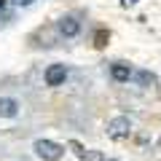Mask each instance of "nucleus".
I'll use <instances>...</instances> for the list:
<instances>
[{
  "instance_id": "obj_4",
  "label": "nucleus",
  "mask_w": 161,
  "mask_h": 161,
  "mask_svg": "<svg viewBox=\"0 0 161 161\" xmlns=\"http://www.w3.org/2000/svg\"><path fill=\"white\" fill-rule=\"evenodd\" d=\"M57 30H59L62 38H78L80 35V22H78V16H73V14H64V16L57 22Z\"/></svg>"
},
{
  "instance_id": "obj_14",
  "label": "nucleus",
  "mask_w": 161,
  "mask_h": 161,
  "mask_svg": "<svg viewBox=\"0 0 161 161\" xmlns=\"http://www.w3.org/2000/svg\"><path fill=\"white\" fill-rule=\"evenodd\" d=\"M105 161H118V158H105Z\"/></svg>"
},
{
  "instance_id": "obj_13",
  "label": "nucleus",
  "mask_w": 161,
  "mask_h": 161,
  "mask_svg": "<svg viewBox=\"0 0 161 161\" xmlns=\"http://www.w3.org/2000/svg\"><path fill=\"white\" fill-rule=\"evenodd\" d=\"M137 3H140V0H126V6H137Z\"/></svg>"
},
{
  "instance_id": "obj_7",
  "label": "nucleus",
  "mask_w": 161,
  "mask_h": 161,
  "mask_svg": "<svg viewBox=\"0 0 161 161\" xmlns=\"http://www.w3.org/2000/svg\"><path fill=\"white\" fill-rule=\"evenodd\" d=\"M134 83L137 86H150V83H156V75L153 73H148V70H134Z\"/></svg>"
},
{
  "instance_id": "obj_11",
  "label": "nucleus",
  "mask_w": 161,
  "mask_h": 161,
  "mask_svg": "<svg viewBox=\"0 0 161 161\" xmlns=\"http://www.w3.org/2000/svg\"><path fill=\"white\" fill-rule=\"evenodd\" d=\"M32 3H35V0H11V6H14V8H30Z\"/></svg>"
},
{
  "instance_id": "obj_1",
  "label": "nucleus",
  "mask_w": 161,
  "mask_h": 161,
  "mask_svg": "<svg viewBox=\"0 0 161 161\" xmlns=\"http://www.w3.org/2000/svg\"><path fill=\"white\" fill-rule=\"evenodd\" d=\"M105 132H108V137L113 140V142H121V140H126L129 134H132V118H129V115H113V118L108 121Z\"/></svg>"
},
{
  "instance_id": "obj_6",
  "label": "nucleus",
  "mask_w": 161,
  "mask_h": 161,
  "mask_svg": "<svg viewBox=\"0 0 161 161\" xmlns=\"http://www.w3.org/2000/svg\"><path fill=\"white\" fill-rule=\"evenodd\" d=\"M22 113V102L16 97H0V118H16Z\"/></svg>"
},
{
  "instance_id": "obj_3",
  "label": "nucleus",
  "mask_w": 161,
  "mask_h": 161,
  "mask_svg": "<svg viewBox=\"0 0 161 161\" xmlns=\"http://www.w3.org/2000/svg\"><path fill=\"white\" fill-rule=\"evenodd\" d=\"M67 75H70L67 64L54 62V64H48V67H46V73H43V80H46V86H48V89H59V86H64Z\"/></svg>"
},
{
  "instance_id": "obj_2",
  "label": "nucleus",
  "mask_w": 161,
  "mask_h": 161,
  "mask_svg": "<svg viewBox=\"0 0 161 161\" xmlns=\"http://www.w3.org/2000/svg\"><path fill=\"white\" fill-rule=\"evenodd\" d=\"M32 150H35V156L43 158V161H59L64 156V145L54 142V140H43V137L32 142Z\"/></svg>"
},
{
  "instance_id": "obj_8",
  "label": "nucleus",
  "mask_w": 161,
  "mask_h": 161,
  "mask_svg": "<svg viewBox=\"0 0 161 161\" xmlns=\"http://www.w3.org/2000/svg\"><path fill=\"white\" fill-rule=\"evenodd\" d=\"M108 40H110V30H105V27H99L97 32H94V38H92V43H94V48H105V46H108Z\"/></svg>"
},
{
  "instance_id": "obj_9",
  "label": "nucleus",
  "mask_w": 161,
  "mask_h": 161,
  "mask_svg": "<svg viewBox=\"0 0 161 161\" xmlns=\"http://www.w3.org/2000/svg\"><path fill=\"white\" fill-rule=\"evenodd\" d=\"M67 148L73 150V153L78 156V158H83V156H86V148H83V145L78 142V140H70V142H67Z\"/></svg>"
},
{
  "instance_id": "obj_10",
  "label": "nucleus",
  "mask_w": 161,
  "mask_h": 161,
  "mask_svg": "<svg viewBox=\"0 0 161 161\" xmlns=\"http://www.w3.org/2000/svg\"><path fill=\"white\" fill-rule=\"evenodd\" d=\"M80 161H105V158H102V153H99V150H86V156H83Z\"/></svg>"
},
{
  "instance_id": "obj_12",
  "label": "nucleus",
  "mask_w": 161,
  "mask_h": 161,
  "mask_svg": "<svg viewBox=\"0 0 161 161\" xmlns=\"http://www.w3.org/2000/svg\"><path fill=\"white\" fill-rule=\"evenodd\" d=\"M8 3H11V0H0V11H3V8H6Z\"/></svg>"
},
{
  "instance_id": "obj_5",
  "label": "nucleus",
  "mask_w": 161,
  "mask_h": 161,
  "mask_svg": "<svg viewBox=\"0 0 161 161\" xmlns=\"http://www.w3.org/2000/svg\"><path fill=\"white\" fill-rule=\"evenodd\" d=\"M110 78L115 80V83H129V80L134 78V67L126 62H113L110 64Z\"/></svg>"
}]
</instances>
